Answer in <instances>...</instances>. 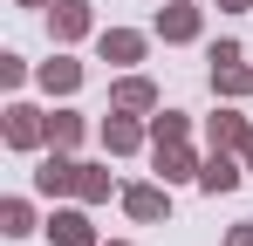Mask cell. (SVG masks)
<instances>
[{"label":"cell","mask_w":253,"mask_h":246,"mask_svg":"<svg viewBox=\"0 0 253 246\" xmlns=\"http://www.w3.org/2000/svg\"><path fill=\"white\" fill-rule=\"evenodd\" d=\"M240 178H247V158H233V151H212V158L199 164V192H212V199L240 192Z\"/></svg>","instance_id":"5b68a950"},{"label":"cell","mask_w":253,"mask_h":246,"mask_svg":"<svg viewBox=\"0 0 253 246\" xmlns=\"http://www.w3.org/2000/svg\"><path fill=\"white\" fill-rule=\"evenodd\" d=\"M0 82L21 89V82H28V62H21V55H0Z\"/></svg>","instance_id":"d6986e66"},{"label":"cell","mask_w":253,"mask_h":246,"mask_svg":"<svg viewBox=\"0 0 253 246\" xmlns=\"http://www.w3.org/2000/svg\"><path fill=\"white\" fill-rule=\"evenodd\" d=\"M14 7H55V0H14Z\"/></svg>","instance_id":"603a6c76"},{"label":"cell","mask_w":253,"mask_h":246,"mask_svg":"<svg viewBox=\"0 0 253 246\" xmlns=\"http://www.w3.org/2000/svg\"><path fill=\"white\" fill-rule=\"evenodd\" d=\"M110 110H130V117H151V110H165V96H158V82L151 76H124L110 89Z\"/></svg>","instance_id":"52a82bcc"},{"label":"cell","mask_w":253,"mask_h":246,"mask_svg":"<svg viewBox=\"0 0 253 246\" xmlns=\"http://www.w3.org/2000/svg\"><path fill=\"white\" fill-rule=\"evenodd\" d=\"M110 246H130V240H110Z\"/></svg>","instance_id":"cb8c5ba5"},{"label":"cell","mask_w":253,"mask_h":246,"mask_svg":"<svg viewBox=\"0 0 253 246\" xmlns=\"http://www.w3.org/2000/svg\"><path fill=\"white\" fill-rule=\"evenodd\" d=\"M226 246H253V219H240V226L226 233Z\"/></svg>","instance_id":"ffe728a7"},{"label":"cell","mask_w":253,"mask_h":246,"mask_svg":"<svg viewBox=\"0 0 253 246\" xmlns=\"http://www.w3.org/2000/svg\"><path fill=\"white\" fill-rule=\"evenodd\" d=\"M96 137H103V151H110V158H130V151H144V144H151V123H137L130 110H110Z\"/></svg>","instance_id":"7a4b0ae2"},{"label":"cell","mask_w":253,"mask_h":246,"mask_svg":"<svg viewBox=\"0 0 253 246\" xmlns=\"http://www.w3.org/2000/svg\"><path fill=\"white\" fill-rule=\"evenodd\" d=\"M219 7H226V14H247V7H253V0H219Z\"/></svg>","instance_id":"44dd1931"},{"label":"cell","mask_w":253,"mask_h":246,"mask_svg":"<svg viewBox=\"0 0 253 246\" xmlns=\"http://www.w3.org/2000/svg\"><path fill=\"white\" fill-rule=\"evenodd\" d=\"M110 192H117V178H110L103 164H83V178H76V199H83V205H103Z\"/></svg>","instance_id":"2e32d148"},{"label":"cell","mask_w":253,"mask_h":246,"mask_svg":"<svg viewBox=\"0 0 253 246\" xmlns=\"http://www.w3.org/2000/svg\"><path fill=\"white\" fill-rule=\"evenodd\" d=\"M124 212L144 219V226L165 219V212H171V185H124Z\"/></svg>","instance_id":"30bf717a"},{"label":"cell","mask_w":253,"mask_h":246,"mask_svg":"<svg viewBox=\"0 0 253 246\" xmlns=\"http://www.w3.org/2000/svg\"><path fill=\"white\" fill-rule=\"evenodd\" d=\"M199 28H206V14H199V7H185V0L158 7V35H165V41H199Z\"/></svg>","instance_id":"8fae6325"},{"label":"cell","mask_w":253,"mask_h":246,"mask_svg":"<svg viewBox=\"0 0 253 246\" xmlns=\"http://www.w3.org/2000/svg\"><path fill=\"white\" fill-rule=\"evenodd\" d=\"M144 48H151V35H137V28H103V35H96V55H103L110 69L144 62Z\"/></svg>","instance_id":"8992f818"},{"label":"cell","mask_w":253,"mask_h":246,"mask_svg":"<svg viewBox=\"0 0 253 246\" xmlns=\"http://www.w3.org/2000/svg\"><path fill=\"white\" fill-rule=\"evenodd\" d=\"M83 137H89V123L76 117V110H55V117H48V151H76Z\"/></svg>","instance_id":"9a60e30c"},{"label":"cell","mask_w":253,"mask_h":246,"mask_svg":"<svg viewBox=\"0 0 253 246\" xmlns=\"http://www.w3.org/2000/svg\"><path fill=\"white\" fill-rule=\"evenodd\" d=\"M7 144H14V151H42L48 144V117L35 103H7Z\"/></svg>","instance_id":"277c9868"},{"label":"cell","mask_w":253,"mask_h":246,"mask_svg":"<svg viewBox=\"0 0 253 246\" xmlns=\"http://www.w3.org/2000/svg\"><path fill=\"white\" fill-rule=\"evenodd\" d=\"M76 178H83V164L69 158V151H48V158L35 164V192H42V199H69Z\"/></svg>","instance_id":"3957f363"},{"label":"cell","mask_w":253,"mask_h":246,"mask_svg":"<svg viewBox=\"0 0 253 246\" xmlns=\"http://www.w3.org/2000/svg\"><path fill=\"white\" fill-rule=\"evenodd\" d=\"M151 158H158L165 185H185V178L199 185V164H206V158H192V144H151Z\"/></svg>","instance_id":"9c48e42d"},{"label":"cell","mask_w":253,"mask_h":246,"mask_svg":"<svg viewBox=\"0 0 253 246\" xmlns=\"http://www.w3.org/2000/svg\"><path fill=\"white\" fill-rule=\"evenodd\" d=\"M247 130H253V123L240 117V110H212V117H206V144H212V151H240Z\"/></svg>","instance_id":"7c38bea8"},{"label":"cell","mask_w":253,"mask_h":246,"mask_svg":"<svg viewBox=\"0 0 253 246\" xmlns=\"http://www.w3.org/2000/svg\"><path fill=\"white\" fill-rule=\"evenodd\" d=\"M48 240H55V246H96V226H89V212L62 205V212L48 219Z\"/></svg>","instance_id":"4fadbf2b"},{"label":"cell","mask_w":253,"mask_h":246,"mask_svg":"<svg viewBox=\"0 0 253 246\" xmlns=\"http://www.w3.org/2000/svg\"><path fill=\"white\" fill-rule=\"evenodd\" d=\"M0 233H7V240H28V233H35V205L7 199V205H0Z\"/></svg>","instance_id":"ac0fdd59"},{"label":"cell","mask_w":253,"mask_h":246,"mask_svg":"<svg viewBox=\"0 0 253 246\" xmlns=\"http://www.w3.org/2000/svg\"><path fill=\"white\" fill-rule=\"evenodd\" d=\"M35 82H42L48 96H76V89H83V62L55 55V62H42V69H35Z\"/></svg>","instance_id":"5bb4252c"},{"label":"cell","mask_w":253,"mask_h":246,"mask_svg":"<svg viewBox=\"0 0 253 246\" xmlns=\"http://www.w3.org/2000/svg\"><path fill=\"white\" fill-rule=\"evenodd\" d=\"M240 158H247V171H253V130H247V144H240Z\"/></svg>","instance_id":"7402d4cb"},{"label":"cell","mask_w":253,"mask_h":246,"mask_svg":"<svg viewBox=\"0 0 253 246\" xmlns=\"http://www.w3.org/2000/svg\"><path fill=\"white\" fill-rule=\"evenodd\" d=\"M212 96H226V103H247L253 96V69L247 55H240V41H212Z\"/></svg>","instance_id":"6da1fadb"},{"label":"cell","mask_w":253,"mask_h":246,"mask_svg":"<svg viewBox=\"0 0 253 246\" xmlns=\"http://www.w3.org/2000/svg\"><path fill=\"white\" fill-rule=\"evenodd\" d=\"M185 137H192V117L185 110H158L151 117V144H185Z\"/></svg>","instance_id":"e0dca14e"},{"label":"cell","mask_w":253,"mask_h":246,"mask_svg":"<svg viewBox=\"0 0 253 246\" xmlns=\"http://www.w3.org/2000/svg\"><path fill=\"white\" fill-rule=\"evenodd\" d=\"M89 28H96V14H89V0H55V7H48V35L62 41V48H69V41H83Z\"/></svg>","instance_id":"ba28073f"}]
</instances>
